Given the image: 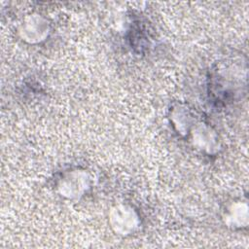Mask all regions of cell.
Instances as JSON below:
<instances>
[{
  "label": "cell",
  "mask_w": 249,
  "mask_h": 249,
  "mask_svg": "<svg viewBox=\"0 0 249 249\" xmlns=\"http://www.w3.org/2000/svg\"><path fill=\"white\" fill-rule=\"evenodd\" d=\"M111 220L114 227H116L118 231L122 230L123 232H125L128 230L131 231L136 226V216L133 211L126 206L116 207L112 211Z\"/></svg>",
  "instance_id": "1"
}]
</instances>
